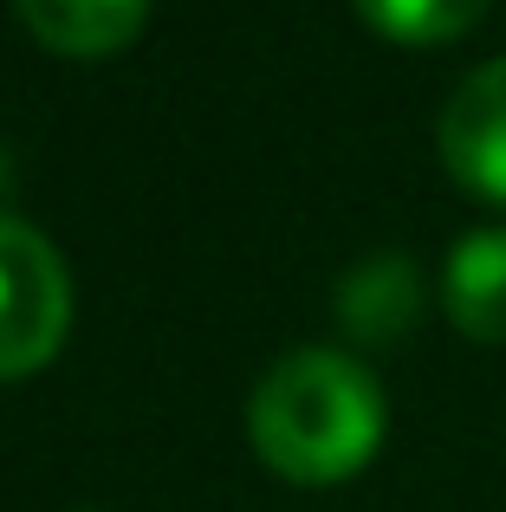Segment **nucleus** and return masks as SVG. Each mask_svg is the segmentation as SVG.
Segmentation results:
<instances>
[{
    "instance_id": "4",
    "label": "nucleus",
    "mask_w": 506,
    "mask_h": 512,
    "mask_svg": "<svg viewBox=\"0 0 506 512\" xmlns=\"http://www.w3.org/2000/svg\"><path fill=\"white\" fill-rule=\"evenodd\" d=\"M422 318V273L409 253H370L338 279V325L364 344H390Z\"/></svg>"
},
{
    "instance_id": "5",
    "label": "nucleus",
    "mask_w": 506,
    "mask_h": 512,
    "mask_svg": "<svg viewBox=\"0 0 506 512\" xmlns=\"http://www.w3.org/2000/svg\"><path fill=\"white\" fill-rule=\"evenodd\" d=\"M442 299L468 338L506 344V227H474L468 240H455L442 273Z\"/></svg>"
},
{
    "instance_id": "7",
    "label": "nucleus",
    "mask_w": 506,
    "mask_h": 512,
    "mask_svg": "<svg viewBox=\"0 0 506 512\" xmlns=\"http://www.w3.org/2000/svg\"><path fill=\"white\" fill-rule=\"evenodd\" d=\"M357 13H364L377 33H390V39L435 46V39L468 33V26L487 13V0H357Z\"/></svg>"
},
{
    "instance_id": "2",
    "label": "nucleus",
    "mask_w": 506,
    "mask_h": 512,
    "mask_svg": "<svg viewBox=\"0 0 506 512\" xmlns=\"http://www.w3.org/2000/svg\"><path fill=\"white\" fill-rule=\"evenodd\" d=\"M72 325V279L46 234L0 214V376H26Z\"/></svg>"
},
{
    "instance_id": "6",
    "label": "nucleus",
    "mask_w": 506,
    "mask_h": 512,
    "mask_svg": "<svg viewBox=\"0 0 506 512\" xmlns=\"http://www.w3.org/2000/svg\"><path fill=\"white\" fill-rule=\"evenodd\" d=\"M13 7H20V20L33 26L46 46L91 59V52L124 46V39L137 33L150 0H13Z\"/></svg>"
},
{
    "instance_id": "1",
    "label": "nucleus",
    "mask_w": 506,
    "mask_h": 512,
    "mask_svg": "<svg viewBox=\"0 0 506 512\" xmlns=\"http://www.w3.org/2000/svg\"><path fill=\"white\" fill-rule=\"evenodd\" d=\"M247 428L273 474L305 480V487H331V480H351L377 454L383 389L357 357L305 344V350H286L253 383Z\"/></svg>"
},
{
    "instance_id": "3",
    "label": "nucleus",
    "mask_w": 506,
    "mask_h": 512,
    "mask_svg": "<svg viewBox=\"0 0 506 512\" xmlns=\"http://www.w3.org/2000/svg\"><path fill=\"white\" fill-rule=\"evenodd\" d=\"M435 143H442L448 175H455L468 195L506 208V59L481 65V72H468L455 85Z\"/></svg>"
}]
</instances>
